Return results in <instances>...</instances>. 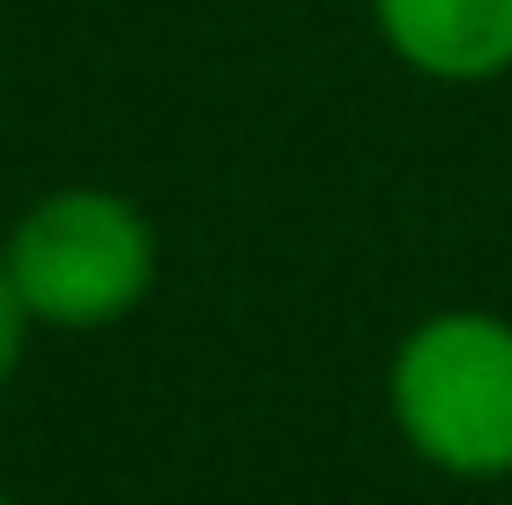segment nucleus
Returning <instances> with one entry per match:
<instances>
[{
  "instance_id": "obj_1",
  "label": "nucleus",
  "mask_w": 512,
  "mask_h": 505,
  "mask_svg": "<svg viewBox=\"0 0 512 505\" xmlns=\"http://www.w3.org/2000/svg\"><path fill=\"white\" fill-rule=\"evenodd\" d=\"M386 416L401 446L453 483L512 476V320L483 305L423 312L386 357Z\"/></svg>"
},
{
  "instance_id": "obj_2",
  "label": "nucleus",
  "mask_w": 512,
  "mask_h": 505,
  "mask_svg": "<svg viewBox=\"0 0 512 505\" xmlns=\"http://www.w3.org/2000/svg\"><path fill=\"white\" fill-rule=\"evenodd\" d=\"M0 260H8V283L30 327L97 335L156 290L164 253H156V223L141 216V201L112 186H52L15 216Z\"/></svg>"
},
{
  "instance_id": "obj_3",
  "label": "nucleus",
  "mask_w": 512,
  "mask_h": 505,
  "mask_svg": "<svg viewBox=\"0 0 512 505\" xmlns=\"http://www.w3.org/2000/svg\"><path fill=\"white\" fill-rule=\"evenodd\" d=\"M372 30L423 82L475 90L512 75V0H372Z\"/></svg>"
},
{
  "instance_id": "obj_4",
  "label": "nucleus",
  "mask_w": 512,
  "mask_h": 505,
  "mask_svg": "<svg viewBox=\"0 0 512 505\" xmlns=\"http://www.w3.org/2000/svg\"><path fill=\"white\" fill-rule=\"evenodd\" d=\"M23 350H30V312L15 298L8 283V260H0V394H8V379L23 372Z\"/></svg>"
},
{
  "instance_id": "obj_5",
  "label": "nucleus",
  "mask_w": 512,
  "mask_h": 505,
  "mask_svg": "<svg viewBox=\"0 0 512 505\" xmlns=\"http://www.w3.org/2000/svg\"><path fill=\"white\" fill-rule=\"evenodd\" d=\"M0 505H15V498H8V491H0Z\"/></svg>"
}]
</instances>
